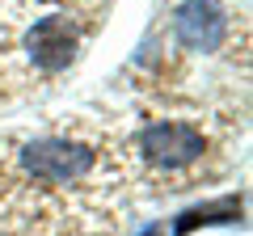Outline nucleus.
Segmentation results:
<instances>
[{
    "instance_id": "1",
    "label": "nucleus",
    "mask_w": 253,
    "mask_h": 236,
    "mask_svg": "<svg viewBox=\"0 0 253 236\" xmlns=\"http://www.w3.org/2000/svg\"><path fill=\"white\" fill-rule=\"evenodd\" d=\"M114 0H0V101L51 84L84 55Z\"/></svg>"
},
{
    "instance_id": "2",
    "label": "nucleus",
    "mask_w": 253,
    "mask_h": 236,
    "mask_svg": "<svg viewBox=\"0 0 253 236\" xmlns=\"http://www.w3.org/2000/svg\"><path fill=\"white\" fill-rule=\"evenodd\" d=\"M93 160H97V152H93L89 144L63 139V135H42V139H30V144L21 148V169H26L34 182H42V186L81 182V177H89Z\"/></svg>"
},
{
    "instance_id": "3",
    "label": "nucleus",
    "mask_w": 253,
    "mask_h": 236,
    "mask_svg": "<svg viewBox=\"0 0 253 236\" xmlns=\"http://www.w3.org/2000/svg\"><path fill=\"white\" fill-rule=\"evenodd\" d=\"M207 152V135H203L194 122H177V118H161V122H148L139 131V156H144L152 169L177 173L186 164L203 160Z\"/></svg>"
},
{
    "instance_id": "4",
    "label": "nucleus",
    "mask_w": 253,
    "mask_h": 236,
    "mask_svg": "<svg viewBox=\"0 0 253 236\" xmlns=\"http://www.w3.org/2000/svg\"><path fill=\"white\" fill-rule=\"evenodd\" d=\"M228 30V9L219 0H181L173 9V38H177L186 51H199V55H211L224 46Z\"/></svg>"
},
{
    "instance_id": "5",
    "label": "nucleus",
    "mask_w": 253,
    "mask_h": 236,
    "mask_svg": "<svg viewBox=\"0 0 253 236\" xmlns=\"http://www.w3.org/2000/svg\"><path fill=\"white\" fill-rule=\"evenodd\" d=\"M241 207H245L241 194H224V198L199 202V207L181 211V215L173 219L169 236H186V232H194V228H203V224H232V219H241Z\"/></svg>"
},
{
    "instance_id": "6",
    "label": "nucleus",
    "mask_w": 253,
    "mask_h": 236,
    "mask_svg": "<svg viewBox=\"0 0 253 236\" xmlns=\"http://www.w3.org/2000/svg\"><path fill=\"white\" fill-rule=\"evenodd\" d=\"M139 236H165V228H161V224H148V228H144Z\"/></svg>"
}]
</instances>
